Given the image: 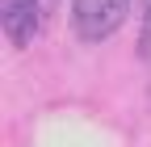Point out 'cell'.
<instances>
[{
  "label": "cell",
  "instance_id": "cell-1",
  "mask_svg": "<svg viewBox=\"0 0 151 147\" xmlns=\"http://www.w3.org/2000/svg\"><path fill=\"white\" fill-rule=\"evenodd\" d=\"M130 0H71V30L80 42H105L126 21Z\"/></svg>",
  "mask_w": 151,
  "mask_h": 147
},
{
  "label": "cell",
  "instance_id": "cell-2",
  "mask_svg": "<svg viewBox=\"0 0 151 147\" xmlns=\"http://www.w3.org/2000/svg\"><path fill=\"white\" fill-rule=\"evenodd\" d=\"M0 25H4V38L13 46H29L42 30L38 0H0Z\"/></svg>",
  "mask_w": 151,
  "mask_h": 147
},
{
  "label": "cell",
  "instance_id": "cell-3",
  "mask_svg": "<svg viewBox=\"0 0 151 147\" xmlns=\"http://www.w3.org/2000/svg\"><path fill=\"white\" fill-rule=\"evenodd\" d=\"M139 55L151 59V0H143V34H139Z\"/></svg>",
  "mask_w": 151,
  "mask_h": 147
}]
</instances>
